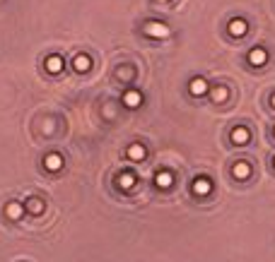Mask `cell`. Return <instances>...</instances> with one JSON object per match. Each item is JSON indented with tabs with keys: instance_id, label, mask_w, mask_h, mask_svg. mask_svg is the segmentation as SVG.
I'll use <instances>...</instances> for the list:
<instances>
[{
	"instance_id": "7c38bea8",
	"label": "cell",
	"mask_w": 275,
	"mask_h": 262,
	"mask_svg": "<svg viewBox=\"0 0 275 262\" xmlns=\"http://www.w3.org/2000/svg\"><path fill=\"white\" fill-rule=\"evenodd\" d=\"M44 65H46V70H49L51 75H58V72L63 70V58H61L58 53H53V56H49V58H46V63H44Z\"/></svg>"
},
{
	"instance_id": "277c9868",
	"label": "cell",
	"mask_w": 275,
	"mask_h": 262,
	"mask_svg": "<svg viewBox=\"0 0 275 262\" xmlns=\"http://www.w3.org/2000/svg\"><path fill=\"white\" fill-rule=\"evenodd\" d=\"M191 188H193V193H196L198 197L210 195V193H212V181L206 178V176H198V178L193 181V185H191Z\"/></svg>"
},
{
	"instance_id": "3957f363",
	"label": "cell",
	"mask_w": 275,
	"mask_h": 262,
	"mask_svg": "<svg viewBox=\"0 0 275 262\" xmlns=\"http://www.w3.org/2000/svg\"><path fill=\"white\" fill-rule=\"evenodd\" d=\"M249 63L254 67H261L268 63V51L266 48H261V46H256V48H251L249 51Z\"/></svg>"
},
{
	"instance_id": "5bb4252c",
	"label": "cell",
	"mask_w": 275,
	"mask_h": 262,
	"mask_svg": "<svg viewBox=\"0 0 275 262\" xmlns=\"http://www.w3.org/2000/svg\"><path fill=\"white\" fill-rule=\"evenodd\" d=\"M72 67H75L77 72H87V70L92 67V61H89V56H85V53L75 56V61H72Z\"/></svg>"
},
{
	"instance_id": "ac0fdd59",
	"label": "cell",
	"mask_w": 275,
	"mask_h": 262,
	"mask_svg": "<svg viewBox=\"0 0 275 262\" xmlns=\"http://www.w3.org/2000/svg\"><path fill=\"white\" fill-rule=\"evenodd\" d=\"M116 75H119L121 79H131V77H133V70H128V67H123V70H119Z\"/></svg>"
},
{
	"instance_id": "8fae6325",
	"label": "cell",
	"mask_w": 275,
	"mask_h": 262,
	"mask_svg": "<svg viewBox=\"0 0 275 262\" xmlns=\"http://www.w3.org/2000/svg\"><path fill=\"white\" fill-rule=\"evenodd\" d=\"M210 96H212V101H215V104H222V101H227V99H229V89H227L224 84L210 87Z\"/></svg>"
},
{
	"instance_id": "7402d4cb",
	"label": "cell",
	"mask_w": 275,
	"mask_h": 262,
	"mask_svg": "<svg viewBox=\"0 0 275 262\" xmlns=\"http://www.w3.org/2000/svg\"><path fill=\"white\" fill-rule=\"evenodd\" d=\"M273 135H275V130H273Z\"/></svg>"
},
{
	"instance_id": "4fadbf2b",
	"label": "cell",
	"mask_w": 275,
	"mask_h": 262,
	"mask_svg": "<svg viewBox=\"0 0 275 262\" xmlns=\"http://www.w3.org/2000/svg\"><path fill=\"white\" fill-rule=\"evenodd\" d=\"M155 183H157V188L167 190V188H172V183H174V176H172L169 171H159V173H157V178H155Z\"/></svg>"
},
{
	"instance_id": "30bf717a",
	"label": "cell",
	"mask_w": 275,
	"mask_h": 262,
	"mask_svg": "<svg viewBox=\"0 0 275 262\" xmlns=\"http://www.w3.org/2000/svg\"><path fill=\"white\" fill-rule=\"evenodd\" d=\"M227 29H229L232 36H244V34L249 31V24H246L244 19H232V22L227 24Z\"/></svg>"
},
{
	"instance_id": "52a82bcc",
	"label": "cell",
	"mask_w": 275,
	"mask_h": 262,
	"mask_svg": "<svg viewBox=\"0 0 275 262\" xmlns=\"http://www.w3.org/2000/svg\"><path fill=\"white\" fill-rule=\"evenodd\" d=\"M189 92L193 94V96H203L210 92V87H207V82L203 77H196V79H191V84H189Z\"/></svg>"
},
{
	"instance_id": "44dd1931",
	"label": "cell",
	"mask_w": 275,
	"mask_h": 262,
	"mask_svg": "<svg viewBox=\"0 0 275 262\" xmlns=\"http://www.w3.org/2000/svg\"><path fill=\"white\" fill-rule=\"evenodd\" d=\"M273 166H275V156H273Z\"/></svg>"
},
{
	"instance_id": "6da1fadb",
	"label": "cell",
	"mask_w": 275,
	"mask_h": 262,
	"mask_svg": "<svg viewBox=\"0 0 275 262\" xmlns=\"http://www.w3.org/2000/svg\"><path fill=\"white\" fill-rule=\"evenodd\" d=\"M145 34L147 36H152V39H167L172 31H169V27L167 24H162V22H145Z\"/></svg>"
},
{
	"instance_id": "d6986e66",
	"label": "cell",
	"mask_w": 275,
	"mask_h": 262,
	"mask_svg": "<svg viewBox=\"0 0 275 262\" xmlns=\"http://www.w3.org/2000/svg\"><path fill=\"white\" fill-rule=\"evenodd\" d=\"M271 106H273V108H275V94H273V96H271Z\"/></svg>"
},
{
	"instance_id": "e0dca14e",
	"label": "cell",
	"mask_w": 275,
	"mask_h": 262,
	"mask_svg": "<svg viewBox=\"0 0 275 262\" xmlns=\"http://www.w3.org/2000/svg\"><path fill=\"white\" fill-rule=\"evenodd\" d=\"M126 154H128V159H131V161H140V159H145V147H142V144H131V147H128V152H126Z\"/></svg>"
},
{
	"instance_id": "ffe728a7",
	"label": "cell",
	"mask_w": 275,
	"mask_h": 262,
	"mask_svg": "<svg viewBox=\"0 0 275 262\" xmlns=\"http://www.w3.org/2000/svg\"><path fill=\"white\" fill-rule=\"evenodd\" d=\"M159 2H169V0H159Z\"/></svg>"
},
{
	"instance_id": "7a4b0ae2",
	"label": "cell",
	"mask_w": 275,
	"mask_h": 262,
	"mask_svg": "<svg viewBox=\"0 0 275 262\" xmlns=\"http://www.w3.org/2000/svg\"><path fill=\"white\" fill-rule=\"evenodd\" d=\"M44 169H46L49 173H58V171L63 169V156L56 154V152H53V154H46V156H44Z\"/></svg>"
},
{
	"instance_id": "8992f818",
	"label": "cell",
	"mask_w": 275,
	"mask_h": 262,
	"mask_svg": "<svg viewBox=\"0 0 275 262\" xmlns=\"http://www.w3.org/2000/svg\"><path fill=\"white\" fill-rule=\"evenodd\" d=\"M232 176H234L237 181H246V178L251 176V164H249V161H237V164L232 166Z\"/></svg>"
},
{
	"instance_id": "5b68a950",
	"label": "cell",
	"mask_w": 275,
	"mask_h": 262,
	"mask_svg": "<svg viewBox=\"0 0 275 262\" xmlns=\"http://www.w3.org/2000/svg\"><path fill=\"white\" fill-rule=\"evenodd\" d=\"M232 142L237 144V147H244V144H249V139H251V132L249 128H244V125H237L234 130H232Z\"/></svg>"
},
{
	"instance_id": "9a60e30c",
	"label": "cell",
	"mask_w": 275,
	"mask_h": 262,
	"mask_svg": "<svg viewBox=\"0 0 275 262\" xmlns=\"http://www.w3.org/2000/svg\"><path fill=\"white\" fill-rule=\"evenodd\" d=\"M27 209H29L32 214H44L46 204H44L41 197H29V200H27Z\"/></svg>"
},
{
	"instance_id": "9c48e42d",
	"label": "cell",
	"mask_w": 275,
	"mask_h": 262,
	"mask_svg": "<svg viewBox=\"0 0 275 262\" xmlns=\"http://www.w3.org/2000/svg\"><path fill=\"white\" fill-rule=\"evenodd\" d=\"M5 214L10 216V219H15V221H19L22 219V214H24V204L22 202H7V207H5Z\"/></svg>"
},
{
	"instance_id": "ba28073f",
	"label": "cell",
	"mask_w": 275,
	"mask_h": 262,
	"mask_svg": "<svg viewBox=\"0 0 275 262\" xmlns=\"http://www.w3.org/2000/svg\"><path fill=\"white\" fill-rule=\"evenodd\" d=\"M123 104H126L128 108H138V106L142 104V94H140L138 89H128V92H123Z\"/></svg>"
},
{
	"instance_id": "2e32d148",
	"label": "cell",
	"mask_w": 275,
	"mask_h": 262,
	"mask_svg": "<svg viewBox=\"0 0 275 262\" xmlns=\"http://www.w3.org/2000/svg\"><path fill=\"white\" fill-rule=\"evenodd\" d=\"M119 185H121L123 190H133V188H136V176H133L131 171L121 173V176H119Z\"/></svg>"
}]
</instances>
